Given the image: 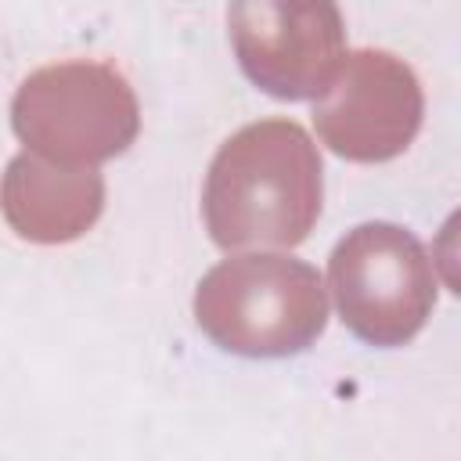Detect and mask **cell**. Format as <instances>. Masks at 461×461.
<instances>
[{
  "label": "cell",
  "instance_id": "cell-1",
  "mask_svg": "<svg viewBox=\"0 0 461 461\" xmlns=\"http://www.w3.org/2000/svg\"><path fill=\"white\" fill-rule=\"evenodd\" d=\"M324 205V166L295 119H259L230 133L205 173L202 220L212 245L295 249Z\"/></svg>",
  "mask_w": 461,
  "mask_h": 461
},
{
  "label": "cell",
  "instance_id": "cell-2",
  "mask_svg": "<svg viewBox=\"0 0 461 461\" xmlns=\"http://www.w3.org/2000/svg\"><path fill=\"white\" fill-rule=\"evenodd\" d=\"M194 324L223 353L274 360L310 349L328 328V292L306 259L234 252L202 274Z\"/></svg>",
  "mask_w": 461,
  "mask_h": 461
},
{
  "label": "cell",
  "instance_id": "cell-3",
  "mask_svg": "<svg viewBox=\"0 0 461 461\" xmlns=\"http://www.w3.org/2000/svg\"><path fill=\"white\" fill-rule=\"evenodd\" d=\"M11 130L25 151L47 162L101 166L137 140L140 101L126 72L112 61H50L18 83Z\"/></svg>",
  "mask_w": 461,
  "mask_h": 461
},
{
  "label": "cell",
  "instance_id": "cell-4",
  "mask_svg": "<svg viewBox=\"0 0 461 461\" xmlns=\"http://www.w3.org/2000/svg\"><path fill=\"white\" fill-rule=\"evenodd\" d=\"M328 288L342 324L367 346H407L432 317L439 281L425 245L400 223L346 230L328 256Z\"/></svg>",
  "mask_w": 461,
  "mask_h": 461
},
{
  "label": "cell",
  "instance_id": "cell-5",
  "mask_svg": "<svg viewBox=\"0 0 461 461\" xmlns=\"http://www.w3.org/2000/svg\"><path fill=\"white\" fill-rule=\"evenodd\" d=\"M425 119L418 72L382 47L342 54L313 97V130L346 162H389L411 148Z\"/></svg>",
  "mask_w": 461,
  "mask_h": 461
},
{
  "label": "cell",
  "instance_id": "cell-6",
  "mask_svg": "<svg viewBox=\"0 0 461 461\" xmlns=\"http://www.w3.org/2000/svg\"><path fill=\"white\" fill-rule=\"evenodd\" d=\"M227 32L252 86L277 101H310L346 54L335 0H230Z\"/></svg>",
  "mask_w": 461,
  "mask_h": 461
},
{
  "label": "cell",
  "instance_id": "cell-7",
  "mask_svg": "<svg viewBox=\"0 0 461 461\" xmlns=\"http://www.w3.org/2000/svg\"><path fill=\"white\" fill-rule=\"evenodd\" d=\"M0 212L22 241H76L104 212V176L97 173V166H58L32 151H22L4 169Z\"/></svg>",
  "mask_w": 461,
  "mask_h": 461
}]
</instances>
